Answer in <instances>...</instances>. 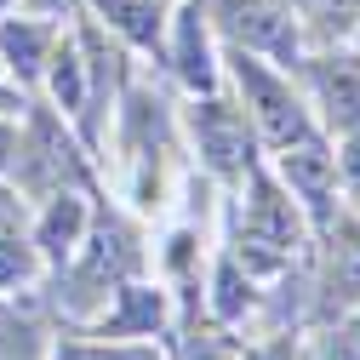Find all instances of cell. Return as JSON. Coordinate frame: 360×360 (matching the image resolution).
Segmentation results:
<instances>
[{
    "label": "cell",
    "mask_w": 360,
    "mask_h": 360,
    "mask_svg": "<svg viewBox=\"0 0 360 360\" xmlns=\"http://www.w3.org/2000/svg\"><path fill=\"white\" fill-rule=\"evenodd\" d=\"M292 235H297L292 206L269 184H252V200H246V217H240V257H246V269H286Z\"/></svg>",
    "instance_id": "6da1fadb"
},
{
    "label": "cell",
    "mask_w": 360,
    "mask_h": 360,
    "mask_svg": "<svg viewBox=\"0 0 360 360\" xmlns=\"http://www.w3.org/2000/svg\"><path fill=\"white\" fill-rule=\"evenodd\" d=\"M235 75H240V86H246V98H252V115H257V126H263V138L275 143V149H286V143H297V138H309V120H303V109H297V98L286 92V86L269 75L257 58H246V52H235Z\"/></svg>",
    "instance_id": "7a4b0ae2"
},
{
    "label": "cell",
    "mask_w": 360,
    "mask_h": 360,
    "mask_svg": "<svg viewBox=\"0 0 360 360\" xmlns=\"http://www.w3.org/2000/svg\"><path fill=\"white\" fill-rule=\"evenodd\" d=\"M195 143H200L206 166L223 172V177L252 172V131H246V120H240L229 103H206V109H195Z\"/></svg>",
    "instance_id": "3957f363"
},
{
    "label": "cell",
    "mask_w": 360,
    "mask_h": 360,
    "mask_svg": "<svg viewBox=\"0 0 360 360\" xmlns=\"http://www.w3.org/2000/svg\"><path fill=\"white\" fill-rule=\"evenodd\" d=\"M281 172H286V184L297 189V200H309V212L326 223V217H332V189H338V166H332V155L314 143V138H297V143H286Z\"/></svg>",
    "instance_id": "277c9868"
},
{
    "label": "cell",
    "mask_w": 360,
    "mask_h": 360,
    "mask_svg": "<svg viewBox=\"0 0 360 360\" xmlns=\"http://www.w3.org/2000/svg\"><path fill=\"white\" fill-rule=\"evenodd\" d=\"M229 29L240 34V46H269V52H292V18H281V6L263 0H229Z\"/></svg>",
    "instance_id": "5b68a950"
},
{
    "label": "cell",
    "mask_w": 360,
    "mask_h": 360,
    "mask_svg": "<svg viewBox=\"0 0 360 360\" xmlns=\"http://www.w3.org/2000/svg\"><path fill=\"white\" fill-rule=\"evenodd\" d=\"M314 86H321V98H326L332 126H360V63L354 58L314 63Z\"/></svg>",
    "instance_id": "8992f818"
},
{
    "label": "cell",
    "mask_w": 360,
    "mask_h": 360,
    "mask_svg": "<svg viewBox=\"0 0 360 360\" xmlns=\"http://www.w3.org/2000/svg\"><path fill=\"white\" fill-rule=\"evenodd\" d=\"M92 6H98L126 40L155 46V34H160V0H92Z\"/></svg>",
    "instance_id": "52a82bcc"
},
{
    "label": "cell",
    "mask_w": 360,
    "mask_h": 360,
    "mask_svg": "<svg viewBox=\"0 0 360 360\" xmlns=\"http://www.w3.org/2000/svg\"><path fill=\"white\" fill-rule=\"evenodd\" d=\"M0 46H6L18 75H34L40 63H46V52H52V29L46 23H6L0 29Z\"/></svg>",
    "instance_id": "ba28073f"
},
{
    "label": "cell",
    "mask_w": 360,
    "mask_h": 360,
    "mask_svg": "<svg viewBox=\"0 0 360 360\" xmlns=\"http://www.w3.org/2000/svg\"><path fill=\"white\" fill-rule=\"evenodd\" d=\"M80 223H86V206L75 195H58V206L46 212V223H40V246H46L52 257H63L80 240Z\"/></svg>",
    "instance_id": "9c48e42d"
},
{
    "label": "cell",
    "mask_w": 360,
    "mask_h": 360,
    "mask_svg": "<svg viewBox=\"0 0 360 360\" xmlns=\"http://www.w3.org/2000/svg\"><path fill=\"white\" fill-rule=\"evenodd\" d=\"M177 29H184V46H177V69H184V80H189V86H200V92H206V86H212V63H206V46H200V12L189 6Z\"/></svg>",
    "instance_id": "30bf717a"
},
{
    "label": "cell",
    "mask_w": 360,
    "mask_h": 360,
    "mask_svg": "<svg viewBox=\"0 0 360 360\" xmlns=\"http://www.w3.org/2000/svg\"><path fill=\"white\" fill-rule=\"evenodd\" d=\"M120 297H126V309L115 314V321H103V332H143V326L160 321V297H155V292L131 286V292H120Z\"/></svg>",
    "instance_id": "8fae6325"
},
{
    "label": "cell",
    "mask_w": 360,
    "mask_h": 360,
    "mask_svg": "<svg viewBox=\"0 0 360 360\" xmlns=\"http://www.w3.org/2000/svg\"><path fill=\"white\" fill-rule=\"evenodd\" d=\"M52 92L63 98V109H75V115H86V80H80V58L63 46V58H58V69H52Z\"/></svg>",
    "instance_id": "7c38bea8"
},
{
    "label": "cell",
    "mask_w": 360,
    "mask_h": 360,
    "mask_svg": "<svg viewBox=\"0 0 360 360\" xmlns=\"http://www.w3.org/2000/svg\"><path fill=\"white\" fill-rule=\"evenodd\" d=\"M332 286L343 297H360V223L338 240V275H332Z\"/></svg>",
    "instance_id": "4fadbf2b"
},
{
    "label": "cell",
    "mask_w": 360,
    "mask_h": 360,
    "mask_svg": "<svg viewBox=\"0 0 360 360\" xmlns=\"http://www.w3.org/2000/svg\"><path fill=\"white\" fill-rule=\"evenodd\" d=\"M246 303H252V286L240 281L235 263H223V269H217V314H223V321H235Z\"/></svg>",
    "instance_id": "5bb4252c"
},
{
    "label": "cell",
    "mask_w": 360,
    "mask_h": 360,
    "mask_svg": "<svg viewBox=\"0 0 360 360\" xmlns=\"http://www.w3.org/2000/svg\"><path fill=\"white\" fill-rule=\"evenodd\" d=\"M29 246H18L12 235H0V286H12V281H23L29 275Z\"/></svg>",
    "instance_id": "9a60e30c"
},
{
    "label": "cell",
    "mask_w": 360,
    "mask_h": 360,
    "mask_svg": "<svg viewBox=\"0 0 360 360\" xmlns=\"http://www.w3.org/2000/svg\"><path fill=\"white\" fill-rule=\"evenodd\" d=\"M58 360H155V354H143V349H80V343H69V349H58Z\"/></svg>",
    "instance_id": "2e32d148"
},
{
    "label": "cell",
    "mask_w": 360,
    "mask_h": 360,
    "mask_svg": "<svg viewBox=\"0 0 360 360\" xmlns=\"http://www.w3.org/2000/svg\"><path fill=\"white\" fill-rule=\"evenodd\" d=\"M343 177L360 189V131H354V143H349V155H343Z\"/></svg>",
    "instance_id": "e0dca14e"
},
{
    "label": "cell",
    "mask_w": 360,
    "mask_h": 360,
    "mask_svg": "<svg viewBox=\"0 0 360 360\" xmlns=\"http://www.w3.org/2000/svg\"><path fill=\"white\" fill-rule=\"evenodd\" d=\"M246 360H292V343H275V349H257V354H246Z\"/></svg>",
    "instance_id": "ac0fdd59"
},
{
    "label": "cell",
    "mask_w": 360,
    "mask_h": 360,
    "mask_svg": "<svg viewBox=\"0 0 360 360\" xmlns=\"http://www.w3.org/2000/svg\"><path fill=\"white\" fill-rule=\"evenodd\" d=\"M6 160H12V131L0 126V166H6Z\"/></svg>",
    "instance_id": "d6986e66"
},
{
    "label": "cell",
    "mask_w": 360,
    "mask_h": 360,
    "mask_svg": "<svg viewBox=\"0 0 360 360\" xmlns=\"http://www.w3.org/2000/svg\"><path fill=\"white\" fill-rule=\"evenodd\" d=\"M0 103H6V86H0Z\"/></svg>",
    "instance_id": "ffe728a7"
},
{
    "label": "cell",
    "mask_w": 360,
    "mask_h": 360,
    "mask_svg": "<svg viewBox=\"0 0 360 360\" xmlns=\"http://www.w3.org/2000/svg\"><path fill=\"white\" fill-rule=\"evenodd\" d=\"M0 6H6V0H0Z\"/></svg>",
    "instance_id": "44dd1931"
}]
</instances>
